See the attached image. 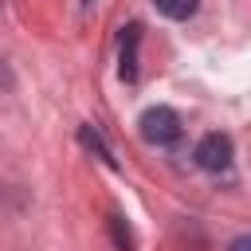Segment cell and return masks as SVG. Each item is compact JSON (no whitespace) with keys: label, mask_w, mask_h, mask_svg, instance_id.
I'll list each match as a JSON object with an SVG mask.
<instances>
[{"label":"cell","mask_w":251,"mask_h":251,"mask_svg":"<svg viewBox=\"0 0 251 251\" xmlns=\"http://www.w3.org/2000/svg\"><path fill=\"white\" fill-rule=\"evenodd\" d=\"M247 247H251V239H247V235H239V239L231 243V251H247Z\"/></svg>","instance_id":"obj_7"},{"label":"cell","mask_w":251,"mask_h":251,"mask_svg":"<svg viewBox=\"0 0 251 251\" xmlns=\"http://www.w3.org/2000/svg\"><path fill=\"white\" fill-rule=\"evenodd\" d=\"M192 157H196V165L204 173H224L231 165V137L227 133H204Z\"/></svg>","instance_id":"obj_2"},{"label":"cell","mask_w":251,"mask_h":251,"mask_svg":"<svg viewBox=\"0 0 251 251\" xmlns=\"http://www.w3.org/2000/svg\"><path fill=\"white\" fill-rule=\"evenodd\" d=\"M141 137L149 141V145H173L176 137H180V114L176 110H169V106H149L145 114H141Z\"/></svg>","instance_id":"obj_1"},{"label":"cell","mask_w":251,"mask_h":251,"mask_svg":"<svg viewBox=\"0 0 251 251\" xmlns=\"http://www.w3.org/2000/svg\"><path fill=\"white\" fill-rule=\"evenodd\" d=\"M78 141H82L86 149H94V153H98L106 165H118V161H114V153H110V145H106V141H102V137H98L90 126H82V129H78Z\"/></svg>","instance_id":"obj_5"},{"label":"cell","mask_w":251,"mask_h":251,"mask_svg":"<svg viewBox=\"0 0 251 251\" xmlns=\"http://www.w3.org/2000/svg\"><path fill=\"white\" fill-rule=\"evenodd\" d=\"M106 224H110V235H114V243H118V251H133V235H129V227H126V220H122V216H110Z\"/></svg>","instance_id":"obj_6"},{"label":"cell","mask_w":251,"mask_h":251,"mask_svg":"<svg viewBox=\"0 0 251 251\" xmlns=\"http://www.w3.org/2000/svg\"><path fill=\"white\" fill-rule=\"evenodd\" d=\"M153 4H157V12L169 16V20H188V16H196V8H200V0H153Z\"/></svg>","instance_id":"obj_4"},{"label":"cell","mask_w":251,"mask_h":251,"mask_svg":"<svg viewBox=\"0 0 251 251\" xmlns=\"http://www.w3.org/2000/svg\"><path fill=\"white\" fill-rule=\"evenodd\" d=\"M137 43H141V27L137 24H129L126 27V35H122V78L126 82H133L137 78Z\"/></svg>","instance_id":"obj_3"}]
</instances>
